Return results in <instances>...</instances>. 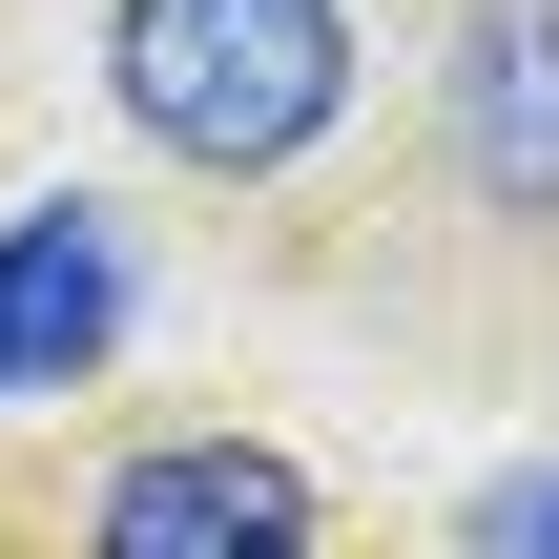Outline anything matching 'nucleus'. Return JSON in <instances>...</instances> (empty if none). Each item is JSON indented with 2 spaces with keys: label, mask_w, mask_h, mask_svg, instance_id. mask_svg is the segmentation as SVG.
I'll return each instance as SVG.
<instances>
[{
  "label": "nucleus",
  "mask_w": 559,
  "mask_h": 559,
  "mask_svg": "<svg viewBox=\"0 0 559 559\" xmlns=\"http://www.w3.org/2000/svg\"><path fill=\"white\" fill-rule=\"evenodd\" d=\"M104 353H124V228L83 187L0 207V394H83Z\"/></svg>",
  "instance_id": "nucleus-3"
},
{
  "label": "nucleus",
  "mask_w": 559,
  "mask_h": 559,
  "mask_svg": "<svg viewBox=\"0 0 559 559\" xmlns=\"http://www.w3.org/2000/svg\"><path fill=\"white\" fill-rule=\"evenodd\" d=\"M477 559H559V477H498L477 498Z\"/></svg>",
  "instance_id": "nucleus-5"
},
{
  "label": "nucleus",
  "mask_w": 559,
  "mask_h": 559,
  "mask_svg": "<svg viewBox=\"0 0 559 559\" xmlns=\"http://www.w3.org/2000/svg\"><path fill=\"white\" fill-rule=\"evenodd\" d=\"M456 145H477L498 207H559V21H477V62H456Z\"/></svg>",
  "instance_id": "nucleus-4"
},
{
  "label": "nucleus",
  "mask_w": 559,
  "mask_h": 559,
  "mask_svg": "<svg viewBox=\"0 0 559 559\" xmlns=\"http://www.w3.org/2000/svg\"><path fill=\"white\" fill-rule=\"evenodd\" d=\"M104 83H124V124L166 166H290L353 104V21L332 0H124Z\"/></svg>",
  "instance_id": "nucleus-1"
},
{
  "label": "nucleus",
  "mask_w": 559,
  "mask_h": 559,
  "mask_svg": "<svg viewBox=\"0 0 559 559\" xmlns=\"http://www.w3.org/2000/svg\"><path fill=\"white\" fill-rule=\"evenodd\" d=\"M83 559H311V477H290L270 436H145V456L104 477Z\"/></svg>",
  "instance_id": "nucleus-2"
}]
</instances>
